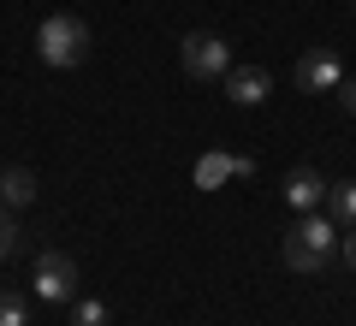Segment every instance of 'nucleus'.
I'll return each mask as SVG.
<instances>
[{
	"mask_svg": "<svg viewBox=\"0 0 356 326\" xmlns=\"http://www.w3.org/2000/svg\"><path fill=\"white\" fill-rule=\"evenodd\" d=\"M332 255H339V231H332L327 213H303V220L285 231V267H291V273H321Z\"/></svg>",
	"mask_w": 356,
	"mask_h": 326,
	"instance_id": "1",
	"label": "nucleus"
},
{
	"mask_svg": "<svg viewBox=\"0 0 356 326\" xmlns=\"http://www.w3.org/2000/svg\"><path fill=\"white\" fill-rule=\"evenodd\" d=\"M36 54L48 65H83L89 60V24L77 13H54V18H42V30H36Z\"/></svg>",
	"mask_w": 356,
	"mask_h": 326,
	"instance_id": "2",
	"label": "nucleus"
},
{
	"mask_svg": "<svg viewBox=\"0 0 356 326\" xmlns=\"http://www.w3.org/2000/svg\"><path fill=\"white\" fill-rule=\"evenodd\" d=\"M178 65H184V77H196V83H214V77H226L232 72V48L220 36H184L178 42Z\"/></svg>",
	"mask_w": 356,
	"mask_h": 326,
	"instance_id": "3",
	"label": "nucleus"
},
{
	"mask_svg": "<svg viewBox=\"0 0 356 326\" xmlns=\"http://www.w3.org/2000/svg\"><path fill=\"white\" fill-rule=\"evenodd\" d=\"M30 285H36L42 302H72L77 297V261H72V255H60V250H42Z\"/></svg>",
	"mask_w": 356,
	"mask_h": 326,
	"instance_id": "4",
	"label": "nucleus"
},
{
	"mask_svg": "<svg viewBox=\"0 0 356 326\" xmlns=\"http://www.w3.org/2000/svg\"><path fill=\"white\" fill-rule=\"evenodd\" d=\"M297 89H303V95H332V89H339V77H344V60L332 48H309L303 60H297Z\"/></svg>",
	"mask_w": 356,
	"mask_h": 326,
	"instance_id": "5",
	"label": "nucleus"
},
{
	"mask_svg": "<svg viewBox=\"0 0 356 326\" xmlns=\"http://www.w3.org/2000/svg\"><path fill=\"white\" fill-rule=\"evenodd\" d=\"M327 190H332V184H321L315 166H297V172H285V202H291L297 213H321Z\"/></svg>",
	"mask_w": 356,
	"mask_h": 326,
	"instance_id": "6",
	"label": "nucleus"
},
{
	"mask_svg": "<svg viewBox=\"0 0 356 326\" xmlns=\"http://www.w3.org/2000/svg\"><path fill=\"white\" fill-rule=\"evenodd\" d=\"M226 95L238 101V107H261V101L273 95V83H267L261 65H232L226 72Z\"/></svg>",
	"mask_w": 356,
	"mask_h": 326,
	"instance_id": "7",
	"label": "nucleus"
},
{
	"mask_svg": "<svg viewBox=\"0 0 356 326\" xmlns=\"http://www.w3.org/2000/svg\"><path fill=\"white\" fill-rule=\"evenodd\" d=\"M30 202H36V172L6 166V172H0V208H30Z\"/></svg>",
	"mask_w": 356,
	"mask_h": 326,
	"instance_id": "8",
	"label": "nucleus"
},
{
	"mask_svg": "<svg viewBox=\"0 0 356 326\" xmlns=\"http://www.w3.org/2000/svg\"><path fill=\"white\" fill-rule=\"evenodd\" d=\"M327 208H332V220H339V226H356V178H344V184L327 190Z\"/></svg>",
	"mask_w": 356,
	"mask_h": 326,
	"instance_id": "9",
	"label": "nucleus"
},
{
	"mask_svg": "<svg viewBox=\"0 0 356 326\" xmlns=\"http://www.w3.org/2000/svg\"><path fill=\"white\" fill-rule=\"evenodd\" d=\"M232 178V154H202L196 161V190H220Z\"/></svg>",
	"mask_w": 356,
	"mask_h": 326,
	"instance_id": "10",
	"label": "nucleus"
},
{
	"mask_svg": "<svg viewBox=\"0 0 356 326\" xmlns=\"http://www.w3.org/2000/svg\"><path fill=\"white\" fill-rule=\"evenodd\" d=\"M72 326H113V320H107V302H95V297H72Z\"/></svg>",
	"mask_w": 356,
	"mask_h": 326,
	"instance_id": "11",
	"label": "nucleus"
},
{
	"mask_svg": "<svg viewBox=\"0 0 356 326\" xmlns=\"http://www.w3.org/2000/svg\"><path fill=\"white\" fill-rule=\"evenodd\" d=\"M0 326H30V302H24V291H0Z\"/></svg>",
	"mask_w": 356,
	"mask_h": 326,
	"instance_id": "12",
	"label": "nucleus"
},
{
	"mask_svg": "<svg viewBox=\"0 0 356 326\" xmlns=\"http://www.w3.org/2000/svg\"><path fill=\"white\" fill-rule=\"evenodd\" d=\"M18 238H24V231H18L13 208H0V261H6V255H18Z\"/></svg>",
	"mask_w": 356,
	"mask_h": 326,
	"instance_id": "13",
	"label": "nucleus"
},
{
	"mask_svg": "<svg viewBox=\"0 0 356 326\" xmlns=\"http://www.w3.org/2000/svg\"><path fill=\"white\" fill-rule=\"evenodd\" d=\"M332 95L344 101V113H356V77H339V89H332Z\"/></svg>",
	"mask_w": 356,
	"mask_h": 326,
	"instance_id": "14",
	"label": "nucleus"
},
{
	"mask_svg": "<svg viewBox=\"0 0 356 326\" xmlns=\"http://www.w3.org/2000/svg\"><path fill=\"white\" fill-rule=\"evenodd\" d=\"M339 255H344V267H350V273H356V226H350V231H344V238H339Z\"/></svg>",
	"mask_w": 356,
	"mask_h": 326,
	"instance_id": "15",
	"label": "nucleus"
},
{
	"mask_svg": "<svg viewBox=\"0 0 356 326\" xmlns=\"http://www.w3.org/2000/svg\"><path fill=\"white\" fill-rule=\"evenodd\" d=\"M0 172H6V166H0Z\"/></svg>",
	"mask_w": 356,
	"mask_h": 326,
	"instance_id": "16",
	"label": "nucleus"
}]
</instances>
